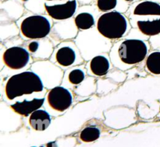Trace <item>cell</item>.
Segmentation results:
<instances>
[{
  "mask_svg": "<svg viewBox=\"0 0 160 147\" xmlns=\"http://www.w3.org/2000/svg\"><path fill=\"white\" fill-rule=\"evenodd\" d=\"M132 14L138 17H160V4L152 1L139 2L134 6Z\"/></svg>",
  "mask_w": 160,
  "mask_h": 147,
  "instance_id": "obj_11",
  "label": "cell"
},
{
  "mask_svg": "<svg viewBox=\"0 0 160 147\" xmlns=\"http://www.w3.org/2000/svg\"><path fill=\"white\" fill-rule=\"evenodd\" d=\"M117 6V0H98L97 6L102 12H110Z\"/></svg>",
  "mask_w": 160,
  "mask_h": 147,
  "instance_id": "obj_18",
  "label": "cell"
},
{
  "mask_svg": "<svg viewBox=\"0 0 160 147\" xmlns=\"http://www.w3.org/2000/svg\"><path fill=\"white\" fill-rule=\"evenodd\" d=\"M52 121L51 116L45 110L38 109L31 115L29 123L31 127L36 131H44L50 126Z\"/></svg>",
  "mask_w": 160,
  "mask_h": 147,
  "instance_id": "obj_12",
  "label": "cell"
},
{
  "mask_svg": "<svg viewBox=\"0 0 160 147\" xmlns=\"http://www.w3.org/2000/svg\"><path fill=\"white\" fill-rule=\"evenodd\" d=\"M74 23L77 27L81 31L89 30L95 26V20L93 16L88 12H81L78 14L74 18Z\"/></svg>",
  "mask_w": 160,
  "mask_h": 147,
  "instance_id": "obj_14",
  "label": "cell"
},
{
  "mask_svg": "<svg viewBox=\"0 0 160 147\" xmlns=\"http://www.w3.org/2000/svg\"><path fill=\"white\" fill-rule=\"evenodd\" d=\"M45 97L34 98L32 100H24L23 101H17L11 105V108L16 112L23 116L31 115L33 112L40 109L45 103Z\"/></svg>",
  "mask_w": 160,
  "mask_h": 147,
  "instance_id": "obj_10",
  "label": "cell"
},
{
  "mask_svg": "<svg viewBox=\"0 0 160 147\" xmlns=\"http://www.w3.org/2000/svg\"><path fill=\"white\" fill-rule=\"evenodd\" d=\"M3 62L10 69L20 70L25 68L31 62L29 51L22 47H11L4 51Z\"/></svg>",
  "mask_w": 160,
  "mask_h": 147,
  "instance_id": "obj_7",
  "label": "cell"
},
{
  "mask_svg": "<svg viewBox=\"0 0 160 147\" xmlns=\"http://www.w3.org/2000/svg\"><path fill=\"white\" fill-rule=\"evenodd\" d=\"M111 67L109 58L105 55L95 56L88 63L87 69L89 74L95 76H103L108 73Z\"/></svg>",
  "mask_w": 160,
  "mask_h": 147,
  "instance_id": "obj_9",
  "label": "cell"
},
{
  "mask_svg": "<svg viewBox=\"0 0 160 147\" xmlns=\"http://www.w3.org/2000/svg\"><path fill=\"white\" fill-rule=\"evenodd\" d=\"M84 78H85V71L84 69L77 67L67 71L65 79L70 85L77 86L81 83L84 81Z\"/></svg>",
  "mask_w": 160,
  "mask_h": 147,
  "instance_id": "obj_16",
  "label": "cell"
},
{
  "mask_svg": "<svg viewBox=\"0 0 160 147\" xmlns=\"http://www.w3.org/2000/svg\"><path fill=\"white\" fill-rule=\"evenodd\" d=\"M23 1H27V0H23Z\"/></svg>",
  "mask_w": 160,
  "mask_h": 147,
  "instance_id": "obj_23",
  "label": "cell"
},
{
  "mask_svg": "<svg viewBox=\"0 0 160 147\" xmlns=\"http://www.w3.org/2000/svg\"><path fill=\"white\" fill-rule=\"evenodd\" d=\"M100 136V130L96 127L90 126L83 129L81 132L80 138L82 141L85 143H90V142L95 141L98 140Z\"/></svg>",
  "mask_w": 160,
  "mask_h": 147,
  "instance_id": "obj_17",
  "label": "cell"
},
{
  "mask_svg": "<svg viewBox=\"0 0 160 147\" xmlns=\"http://www.w3.org/2000/svg\"><path fill=\"white\" fill-rule=\"evenodd\" d=\"M46 1H60V0H46Z\"/></svg>",
  "mask_w": 160,
  "mask_h": 147,
  "instance_id": "obj_22",
  "label": "cell"
},
{
  "mask_svg": "<svg viewBox=\"0 0 160 147\" xmlns=\"http://www.w3.org/2000/svg\"><path fill=\"white\" fill-rule=\"evenodd\" d=\"M124 1H126V2H132V1H134V0H124Z\"/></svg>",
  "mask_w": 160,
  "mask_h": 147,
  "instance_id": "obj_21",
  "label": "cell"
},
{
  "mask_svg": "<svg viewBox=\"0 0 160 147\" xmlns=\"http://www.w3.org/2000/svg\"><path fill=\"white\" fill-rule=\"evenodd\" d=\"M48 107L56 112H63L71 106L73 95L68 89L56 87L50 90L46 96Z\"/></svg>",
  "mask_w": 160,
  "mask_h": 147,
  "instance_id": "obj_6",
  "label": "cell"
},
{
  "mask_svg": "<svg viewBox=\"0 0 160 147\" xmlns=\"http://www.w3.org/2000/svg\"><path fill=\"white\" fill-rule=\"evenodd\" d=\"M145 67L151 74L160 75V51H152L147 56Z\"/></svg>",
  "mask_w": 160,
  "mask_h": 147,
  "instance_id": "obj_15",
  "label": "cell"
},
{
  "mask_svg": "<svg viewBox=\"0 0 160 147\" xmlns=\"http://www.w3.org/2000/svg\"><path fill=\"white\" fill-rule=\"evenodd\" d=\"M55 63L62 68H68L82 62L80 53L75 45L64 42L56 48L52 55Z\"/></svg>",
  "mask_w": 160,
  "mask_h": 147,
  "instance_id": "obj_5",
  "label": "cell"
},
{
  "mask_svg": "<svg viewBox=\"0 0 160 147\" xmlns=\"http://www.w3.org/2000/svg\"><path fill=\"white\" fill-rule=\"evenodd\" d=\"M47 13L51 18L56 20H65L71 18L77 11V0L67 1L63 4L48 5L45 3Z\"/></svg>",
  "mask_w": 160,
  "mask_h": 147,
  "instance_id": "obj_8",
  "label": "cell"
},
{
  "mask_svg": "<svg viewBox=\"0 0 160 147\" xmlns=\"http://www.w3.org/2000/svg\"><path fill=\"white\" fill-rule=\"evenodd\" d=\"M47 147H57V145L54 142H52V143H49L47 144Z\"/></svg>",
  "mask_w": 160,
  "mask_h": 147,
  "instance_id": "obj_20",
  "label": "cell"
},
{
  "mask_svg": "<svg viewBox=\"0 0 160 147\" xmlns=\"http://www.w3.org/2000/svg\"><path fill=\"white\" fill-rule=\"evenodd\" d=\"M33 147H35V146H33Z\"/></svg>",
  "mask_w": 160,
  "mask_h": 147,
  "instance_id": "obj_24",
  "label": "cell"
},
{
  "mask_svg": "<svg viewBox=\"0 0 160 147\" xmlns=\"http://www.w3.org/2000/svg\"><path fill=\"white\" fill-rule=\"evenodd\" d=\"M20 34L27 40H39L46 37L52 29V23L48 17L31 15L25 17L19 25Z\"/></svg>",
  "mask_w": 160,
  "mask_h": 147,
  "instance_id": "obj_4",
  "label": "cell"
},
{
  "mask_svg": "<svg viewBox=\"0 0 160 147\" xmlns=\"http://www.w3.org/2000/svg\"><path fill=\"white\" fill-rule=\"evenodd\" d=\"M98 32L109 40H118L124 37L130 30V23L123 14L117 11L103 13L97 20Z\"/></svg>",
  "mask_w": 160,
  "mask_h": 147,
  "instance_id": "obj_3",
  "label": "cell"
},
{
  "mask_svg": "<svg viewBox=\"0 0 160 147\" xmlns=\"http://www.w3.org/2000/svg\"><path fill=\"white\" fill-rule=\"evenodd\" d=\"M39 42L37 41V40H33L32 41L29 42L28 45V51H30L31 53H35L37 52L39 48Z\"/></svg>",
  "mask_w": 160,
  "mask_h": 147,
  "instance_id": "obj_19",
  "label": "cell"
},
{
  "mask_svg": "<svg viewBox=\"0 0 160 147\" xmlns=\"http://www.w3.org/2000/svg\"><path fill=\"white\" fill-rule=\"evenodd\" d=\"M148 46L141 39H125L114 45L110 60L117 68L126 70L143 62L148 56Z\"/></svg>",
  "mask_w": 160,
  "mask_h": 147,
  "instance_id": "obj_1",
  "label": "cell"
},
{
  "mask_svg": "<svg viewBox=\"0 0 160 147\" xmlns=\"http://www.w3.org/2000/svg\"><path fill=\"white\" fill-rule=\"evenodd\" d=\"M136 26L140 32L145 36L152 37L160 34V19L137 20Z\"/></svg>",
  "mask_w": 160,
  "mask_h": 147,
  "instance_id": "obj_13",
  "label": "cell"
},
{
  "mask_svg": "<svg viewBox=\"0 0 160 147\" xmlns=\"http://www.w3.org/2000/svg\"><path fill=\"white\" fill-rule=\"evenodd\" d=\"M44 91L40 76L31 71H25L10 76L5 85V96L9 101H14L24 95Z\"/></svg>",
  "mask_w": 160,
  "mask_h": 147,
  "instance_id": "obj_2",
  "label": "cell"
}]
</instances>
